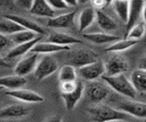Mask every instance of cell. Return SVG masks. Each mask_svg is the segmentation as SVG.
I'll return each mask as SVG.
<instances>
[{
	"mask_svg": "<svg viewBox=\"0 0 146 122\" xmlns=\"http://www.w3.org/2000/svg\"><path fill=\"white\" fill-rule=\"evenodd\" d=\"M88 114L93 122L128 121L130 116L121 110L106 105H99L88 108Z\"/></svg>",
	"mask_w": 146,
	"mask_h": 122,
	"instance_id": "6da1fadb",
	"label": "cell"
},
{
	"mask_svg": "<svg viewBox=\"0 0 146 122\" xmlns=\"http://www.w3.org/2000/svg\"><path fill=\"white\" fill-rule=\"evenodd\" d=\"M102 79L104 81L109 87H111L118 94L126 97L129 99H135L137 92L131 84L130 79L125 74H120L116 76H102Z\"/></svg>",
	"mask_w": 146,
	"mask_h": 122,
	"instance_id": "7a4b0ae2",
	"label": "cell"
},
{
	"mask_svg": "<svg viewBox=\"0 0 146 122\" xmlns=\"http://www.w3.org/2000/svg\"><path fill=\"white\" fill-rule=\"evenodd\" d=\"M58 69V64L56 59L50 55H45L38 62L34 70V75L38 81L48 77Z\"/></svg>",
	"mask_w": 146,
	"mask_h": 122,
	"instance_id": "3957f363",
	"label": "cell"
},
{
	"mask_svg": "<svg viewBox=\"0 0 146 122\" xmlns=\"http://www.w3.org/2000/svg\"><path fill=\"white\" fill-rule=\"evenodd\" d=\"M129 69V64L127 60L119 54H114L110 57L104 64L105 76H116L124 74Z\"/></svg>",
	"mask_w": 146,
	"mask_h": 122,
	"instance_id": "277c9868",
	"label": "cell"
},
{
	"mask_svg": "<svg viewBox=\"0 0 146 122\" xmlns=\"http://www.w3.org/2000/svg\"><path fill=\"white\" fill-rule=\"evenodd\" d=\"M109 89L106 84L100 81H91L84 86V94L92 103H100L109 96Z\"/></svg>",
	"mask_w": 146,
	"mask_h": 122,
	"instance_id": "5b68a950",
	"label": "cell"
},
{
	"mask_svg": "<svg viewBox=\"0 0 146 122\" xmlns=\"http://www.w3.org/2000/svg\"><path fill=\"white\" fill-rule=\"evenodd\" d=\"M145 1H130L129 15H128V19L126 22L125 35L129 32L132 27L139 23V19L141 17H143V21L145 22Z\"/></svg>",
	"mask_w": 146,
	"mask_h": 122,
	"instance_id": "8992f818",
	"label": "cell"
},
{
	"mask_svg": "<svg viewBox=\"0 0 146 122\" xmlns=\"http://www.w3.org/2000/svg\"><path fill=\"white\" fill-rule=\"evenodd\" d=\"M98 61V54L92 50L81 49L72 52L70 56V64L73 67L81 68L85 65H88L91 62Z\"/></svg>",
	"mask_w": 146,
	"mask_h": 122,
	"instance_id": "52a82bcc",
	"label": "cell"
},
{
	"mask_svg": "<svg viewBox=\"0 0 146 122\" xmlns=\"http://www.w3.org/2000/svg\"><path fill=\"white\" fill-rule=\"evenodd\" d=\"M119 110L125 113L128 116L134 117L137 119H145L146 117L145 103L136 101L134 99L121 101L119 105Z\"/></svg>",
	"mask_w": 146,
	"mask_h": 122,
	"instance_id": "ba28073f",
	"label": "cell"
},
{
	"mask_svg": "<svg viewBox=\"0 0 146 122\" xmlns=\"http://www.w3.org/2000/svg\"><path fill=\"white\" fill-rule=\"evenodd\" d=\"M79 74L80 77L87 81H96L100 77L104 75V64L100 61H96L94 62L85 65L81 68H79Z\"/></svg>",
	"mask_w": 146,
	"mask_h": 122,
	"instance_id": "9c48e42d",
	"label": "cell"
},
{
	"mask_svg": "<svg viewBox=\"0 0 146 122\" xmlns=\"http://www.w3.org/2000/svg\"><path fill=\"white\" fill-rule=\"evenodd\" d=\"M6 95L18 101L26 103H42L44 101V97L40 96L38 93L27 89L20 88L16 90H8L6 92Z\"/></svg>",
	"mask_w": 146,
	"mask_h": 122,
	"instance_id": "30bf717a",
	"label": "cell"
},
{
	"mask_svg": "<svg viewBox=\"0 0 146 122\" xmlns=\"http://www.w3.org/2000/svg\"><path fill=\"white\" fill-rule=\"evenodd\" d=\"M38 54L35 53H32L31 55L21 59L15 66V69H14L15 74L25 77L26 75L34 72L36 64H38Z\"/></svg>",
	"mask_w": 146,
	"mask_h": 122,
	"instance_id": "8fae6325",
	"label": "cell"
},
{
	"mask_svg": "<svg viewBox=\"0 0 146 122\" xmlns=\"http://www.w3.org/2000/svg\"><path fill=\"white\" fill-rule=\"evenodd\" d=\"M30 109L25 105L21 104H14L7 106L0 109V119H20L29 114Z\"/></svg>",
	"mask_w": 146,
	"mask_h": 122,
	"instance_id": "7c38bea8",
	"label": "cell"
},
{
	"mask_svg": "<svg viewBox=\"0 0 146 122\" xmlns=\"http://www.w3.org/2000/svg\"><path fill=\"white\" fill-rule=\"evenodd\" d=\"M84 95V84L81 81H77L75 89L68 94H61V97L65 103V107L68 110H72L77 104L80 102Z\"/></svg>",
	"mask_w": 146,
	"mask_h": 122,
	"instance_id": "4fadbf2b",
	"label": "cell"
},
{
	"mask_svg": "<svg viewBox=\"0 0 146 122\" xmlns=\"http://www.w3.org/2000/svg\"><path fill=\"white\" fill-rule=\"evenodd\" d=\"M77 11H71L64 14L56 16L51 19H48L47 21V26L52 29H67L73 25L74 17Z\"/></svg>",
	"mask_w": 146,
	"mask_h": 122,
	"instance_id": "5bb4252c",
	"label": "cell"
},
{
	"mask_svg": "<svg viewBox=\"0 0 146 122\" xmlns=\"http://www.w3.org/2000/svg\"><path fill=\"white\" fill-rule=\"evenodd\" d=\"M4 17L16 22L17 24H18L26 30L33 31V32L36 33L38 35H40V34L43 35L45 33V29L42 27L38 25V23H36L35 21L31 20L29 19H27V17L18 16V15H5Z\"/></svg>",
	"mask_w": 146,
	"mask_h": 122,
	"instance_id": "9a60e30c",
	"label": "cell"
},
{
	"mask_svg": "<svg viewBox=\"0 0 146 122\" xmlns=\"http://www.w3.org/2000/svg\"><path fill=\"white\" fill-rule=\"evenodd\" d=\"M42 39H43L42 36H38V38L33 40H31V42L16 45L15 47L12 48L10 51L7 52V56L4 58L5 61L7 62V60H13V59H16L17 57H20V56L25 55L26 53L30 52L31 49L33 48L36 43L39 42Z\"/></svg>",
	"mask_w": 146,
	"mask_h": 122,
	"instance_id": "2e32d148",
	"label": "cell"
},
{
	"mask_svg": "<svg viewBox=\"0 0 146 122\" xmlns=\"http://www.w3.org/2000/svg\"><path fill=\"white\" fill-rule=\"evenodd\" d=\"M47 42L57 45H60V46H70L71 44L82 43L81 40L73 37V36L70 34L58 32V31H55V32L50 33L47 39Z\"/></svg>",
	"mask_w": 146,
	"mask_h": 122,
	"instance_id": "e0dca14e",
	"label": "cell"
},
{
	"mask_svg": "<svg viewBox=\"0 0 146 122\" xmlns=\"http://www.w3.org/2000/svg\"><path fill=\"white\" fill-rule=\"evenodd\" d=\"M29 11L31 14L36 17H48V19L55 17V10L49 6L48 1H44V0H36L32 2Z\"/></svg>",
	"mask_w": 146,
	"mask_h": 122,
	"instance_id": "ac0fdd59",
	"label": "cell"
},
{
	"mask_svg": "<svg viewBox=\"0 0 146 122\" xmlns=\"http://www.w3.org/2000/svg\"><path fill=\"white\" fill-rule=\"evenodd\" d=\"M70 50V46H60L51 42H38L35 46L31 49V52L35 54H47L49 55L50 53H55L58 52H67Z\"/></svg>",
	"mask_w": 146,
	"mask_h": 122,
	"instance_id": "d6986e66",
	"label": "cell"
},
{
	"mask_svg": "<svg viewBox=\"0 0 146 122\" xmlns=\"http://www.w3.org/2000/svg\"><path fill=\"white\" fill-rule=\"evenodd\" d=\"M83 37L88 40L89 42L102 45V44H107V43H113L117 40H121L119 36L109 34L106 32H96V33H85L83 34Z\"/></svg>",
	"mask_w": 146,
	"mask_h": 122,
	"instance_id": "ffe728a7",
	"label": "cell"
},
{
	"mask_svg": "<svg viewBox=\"0 0 146 122\" xmlns=\"http://www.w3.org/2000/svg\"><path fill=\"white\" fill-rule=\"evenodd\" d=\"M96 19V10L92 7H85L81 10L80 17H79V29L80 32L86 30L89 27L91 26V24L95 21Z\"/></svg>",
	"mask_w": 146,
	"mask_h": 122,
	"instance_id": "44dd1931",
	"label": "cell"
},
{
	"mask_svg": "<svg viewBox=\"0 0 146 122\" xmlns=\"http://www.w3.org/2000/svg\"><path fill=\"white\" fill-rule=\"evenodd\" d=\"M27 83V81L25 77L17 74L0 77V86L6 87L9 90L20 89L24 85H26Z\"/></svg>",
	"mask_w": 146,
	"mask_h": 122,
	"instance_id": "7402d4cb",
	"label": "cell"
},
{
	"mask_svg": "<svg viewBox=\"0 0 146 122\" xmlns=\"http://www.w3.org/2000/svg\"><path fill=\"white\" fill-rule=\"evenodd\" d=\"M131 84L138 93H144L146 91V70L136 69L131 74Z\"/></svg>",
	"mask_w": 146,
	"mask_h": 122,
	"instance_id": "603a6c76",
	"label": "cell"
},
{
	"mask_svg": "<svg viewBox=\"0 0 146 122\" xmlns=\"http://www.w3.org/2000/svg\"><path fill=\"white\" fill-rule=\"evenodd\" d=\"M97 24L102 29L107 32H111V31L117 29V24L111 17H109L106 13H104L102 10H96V19Z\"/></svg>",
	"mask_w": 146,
	"mask_h": 122,
	"instance_id": "cb8c5ba5",
	"label": "cell"
},
{
	"mask_svg": "<svg viewBox=\"0 0 146 122\" xmlns=\"http://www.w3.org/2000/svg\"><path fill=\"white\" fill-rule=\"evenodd\" d=\"M25 30L16 22H14L8 19L3 17L2 19H0V34L5 36H12L15 33L19 32V31Z\"/></svg>",
	"mask_w": 146,
	"mask_h": 122,
	"instance_id": "d4e9b609",
	"label": "cell"
},
{
	"mask_svg": "<svg viewBox=\"0 0 146 122\" xmlns=\"http://www.w3.org/2000/svg\"><path fill=\"white\" fill-rule=\"evenodd\" d=\"M77 76H78V74H77L76 68L70 64L63 65L58 72V80L60 83L76 82Z\"/></svg>",
	"mask_w": 146,
	"mask_h": 122,
	"instance_id": "484cf974",
	"label": "cell"
},
{
	"mask_svg": "<svg viewBox=\"0 0 146 122\" xmlns=\"http://www.w3.org/2000/svg\"><path fill=\"white\" fill-rule=\"evenodd\" d=\"M137 43H138V40H130V39L119 40L117 42L111 43L109 47L105 49V51L112 52H123V51H126V50H129L131 47H133Z\"/></svg>",
	"mask_w": 146,
	"mask_h": 122,
	"instance_id": "4316f807",
	"label": "cell"
},
{
	"mask_svg": "<svg viewBox=\"0 0 146 122\" xmlns=\"http://www.w3.org/2000/svg\"><path fill=\"white\" fill-rule=\"evenodd\" d=\"M111 5L112 6L114 11L117 14L122 22L126 24L128 19V15H129V7H130V1H112L111 2Z\"/></svg>",
	"mask_w": 146,
	"mask_h": 122,
	"instance_id": "83f0119b",
	"label": "cell"
},
{
	"mask_svg": "<svg viewBox=\"0 0 146 122\" xmlns=\"http://www.w3.org/2000/svg\"><path fill=\"white\" fill-rule=\"evenodd\" d=\"M39 35H38L36 33L33 32V31H30V30H22L19 31V32L15 33L14 35L10 36V40L12 42L17 44H22V43H26V42H29L35 39H36L38 37Z\"/></svg>",
	"mask_w": 146,
	"mask_h": 122,
	"instance_id": "f1b7e54d",
	"label": "cell"
},
{
	"mask_svg": "<svg viewBox=\"0 0 146 122\" xmlns=\"http://www.w3.org/2000/svg\"><path fill=\"white\" fill-rule=\"evenodd\" d=\"M145 33V23L143 22H139L135 26H133L131 29V30L125 35V39H130V40H138L143 37Z\"/></svg>",
	"mask_w": 146,
	"mask_h": 122,
	"instance_id": "f546056e",
	"label": "cell"
},
{
	"mask_svg": "<svg viewBox=\"0 0 146 122\" xmlns=\"http://www.w3.org/2000/svg\"><path fill=\"white\" fill-rule=\"evenodd\" d=\"M48 3L49 6L51 7L53 9H59V10H64L68 8V6L66 1L64 0H48Z\"/></svg>",
	"mask_w": 146,
	"mask_h": 122,
	"instance_id": "4dcf8cb0",
	"label": "cell"
},
{
	"mask_svg": "<svg viewBox=\"0 0 146 122\" xmlns=\"http://www.w3.org/2000/svg\"><path fill=\"white\" fill-rule=\"evenodd\" d=\"M77 84L76 82H64L60 83V93L61 94H68L75 89Z\"/></svg>",
	"mask_w": 146,
	"mask_h": 122,
	"instance_id": "1f68e13d",
	"label": "cell"
},
{
	"mask_svg": "<svg viewBox=\"0 0 146 122\" xmlns=\"http://www.w3.org/2000/svg\"><path fill=\"white\" fill-rule=\"evenodd\" d=\"M10 42H11V40L7 36L0 34V52H2L4 50H6L9 46Z\"/></svg>",
	"mask_w": 146,
	"mask_h": 122,
	"instance_id": "d6a6232c",
	"label": "cell"
},
{
	"mask_svg": "<svg viewBox=\"0 0 146 122\" xmlns=\"http://www.w3.org/2000/svg\"><path fill=\"white\" fill-rule=\"evenodd\" d=\"M108 4H111V2H108V1H99V0H96V1H92L91 2V7H92L95 10H100L102 8H104L106 7Z\"/></svg>",
	"mask_w": 146,
	"mask_h": 122,
	"instance_id": "836d02e7",
	"label": "cell"
},
{
	"mask_svg": "<svg viewBox=\"0 0 146 122\" xmlns=\"http://www.w3.org/2000/svg\"><path fill=\"white\" fill-rule=\"evenodd\" d=\"M32 2L33 1H18L17 2L16 4H17V5H20L21 7L27 8V9H30L31 7V5H32Z\"/></svg>",
	"mask_w": 146,
	"mask_h": 122,
	"instance_id": "e575fe53",
	"label": "cell"
},
{
	"mask_svg": "<svg viewBox=\"0 0 146 122\" xmlns=\"http://www.w3.org/2000/svg\"><path fill=\"white\" fill-rule=\"evenodd\" d=\"M46 122H62V117L58 116H53L49 117Z\"/></svg>",
	"mask_w": 146,
	"mask_h": 122,
	"instance_id": "d590c367",
	"label": "cell"
},
{
	"mask_svg": "<svg viewBox=\"0 0 146 122\" xmlns=\"http://www.w3.org/2000/svg\"><path fill=\"white\" fill-rule=\"evenodd\" d=\"M0 66L1 67H10V64H8L7 61H5V59H3L1 56H0Z\"/></svg>",
	"mask_w": 146,
	"mask_h": 122,
	"instance_id": "8d00e7d4",
	"label": "cell"
},
{
	"mask_svg": "<svg viewBox=\"0 0 146 122\" xmlns=\"http://www.w3.org/2000/svg\"><path fill=\"white\" fill-rule=\"evenodd\" d=\"M7 4V2H5V1H0V7H4L5 5Z\"/></svg>",
	"mask_w": 146,
	"mask_h": 122,
	"instance_id": "74e56055",
	"label": "cell"
},
{
	"mask_svg": "<svg viewBox=\"0 0 146 122\" xmlns=\"http://www.w3.org/2000/svg\"><path fill=\"white\" fill-rule=\"evenodd\" d=\"M113 122H129V121H113Z\"/></svg>",
	"mask_w": 146,
	"mask_h": 122,
	"instance_id": "f35d334b",
	"label": "cell"
},
{
	"mask_svg": "<svg viewBox=\"0 0 146 122\" xmlns=\"http://www.w3.org/2000/svg\"><path fill=\"white\" fill-rule=\"evenodd\" d=\"M1 89H2V87H1V86H0V90H1Z\"/></svg>",
	"mask_w": 146,
	"mask_h": 122,
	"instance_id": "ab89813d",
	"label": "cell"
}]
</instances>
